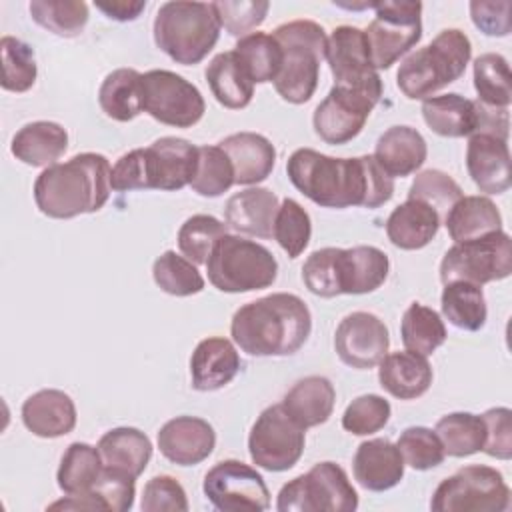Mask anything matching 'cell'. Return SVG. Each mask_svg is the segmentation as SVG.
Here are the masks:
<instances>
[{
  "instance_id": "1",
  "label": "cell",
  "mask_w": 512,
  "mask_h": 512,
  "mask_svg": "<svg viewBox=\"0 0 512 512\" xmlns=\"http://www.w3.org/2000/svg\"><path fill=\"white\" fill-rule=\"evenodd\" d=\"M292 186L322 208H380L394 196V178L374 156L334 158L312 148H298L286 162Z\"/></svg>"
},
{
  "instance_id": "2",
  "label": "cell",
  "mask_w": 512,
  "mask_h": 512,
  "mask_svg": "<svg viewBox=\"0 0 512 512\" xmlns=\"http://www.w3.org/2000/svg\"><path fill=\"white\" fill-rule=\"evenodd\" d=\"M312 332L306 302L288 292H274L240 306L230 322V336L250 356L296 354Z\"/></svg>"
},
{
  "instance_id": "3",
  "label": "cell",
  "mask_w": 512,
  "mask_h": 512,
  "mask_svg": "<svg viewBox=\"0 0 512 512\" xmlns=\"http://www.w3.org/2000/svg\"><path fill=\"white\" fill-rule=\"evenodd\" d=\"M112 166L98 152H82L44 168L34 182L38 210L56 220L92 214L110 198Z\"/></svg>"
},
{
  "instance_id": "4",
  "label": "cell",
  "mask_w": 512,
  "mask_h": 512,
  "mask_svg": "<svg viewBox=\"0 0 512 512\" xmlns=\"http://www.w3.org/2000/svg\"><path fill=\"white\" fill-rule=\"evenodd\" d=\"M470 56V38L458 28H446L430 44L402 60L396 72V86L408 100H426L456 82L464 74Z\"/></svg>"
},
{
  "instance_id": "5",
  "label": "cell",
  "mask_w": 512,
  "mask_h": 512,
  "mask_svg": "<svg viewBox=\"0 0 512 512\" xmlns=\"http://www.w3.org/2000/svg\"><path fill=\"white\" fill-rule=\"evenodd\" d=\"M220 20L212 2H164L154 18V44L174 62H202L220 38Z\"/></svg>"
},
{
  "instance_id": "6",
  "label": "cell",
  "mask_w": 512,
  "mask_h": 512,
  "mask_svg": "<svg viewBox=\"0 0 512 512\" xmlns=\"http://www.w3.org/2000/svg\"><path fill=\"white\" fill-rule=\"evenodd\" d=\"M272 36L282 48V68L274 80L278 96L290 104L308 102L320 76V62L328 36L314 20H290L274 28Z\"/></svg>"
},
{
  "instance_id": "7",
  "label": "cell",
  "mask_w": 512,
  "mask_h": 512,
  "mask_svg": "<svg viewBox=\"0 0 512 512\" xmlns=\"http://www.w3.org/2000/svg\"><path fill=\"white\" fill-rule=\"evenodd\" d=\"M210 284L226 294H244L270 288L278 276L274 254L236 234H224L206 260Z\"/></svg>"
},
{
  "instance_id": "8",
  "label": "cell",
  "mask_w": 512,
  "mask_h": 512,
  "mask_svg": "<svg viewBox=\"0 0 512 512\" xmlns=\"http://www.w3.org/2000/svg\"><path fill=\"white\" fill-rule=\"evenodd\" d=\"M358 494L336 462H318L286 482L276 500L278 512H354Z\"/></svg>"
},
{
  "instance_id": "9",
  "label": "cell",
  "mask_w": 512,
  "mask_h": 512,
  "mask_svg": "<svg viewBox=\"0 0 512 512\" xmlns=\"http://www.w3.org/2000/svg\"><path fill=\"white\" fill-rule=\"evenodd\" d=\"M510 488L504 476L486 464H468L444 478L430 500L434 512H504Z\"/></svg>"
},
{
  "instance_id": "10",
  "label": "cell",
  "mask_w": 512,
  "mask_h": 512,
  "mask_svg": "<svg viewBox=\"0 0 512 512\" xmlns=\"http://www.w3.org/2000/svg\"><path fill=\"white\" fill-rule=\"evenodd\" d=\"M512 274V240L504 230L456 242L446 250L440 262V280L448 282H472L486 284L504 280Z\"/></svg>"
},
{
  "instance_id": "11",
  "label": "cell",
  "mask_w": 512,
  "mask_h": 512,
  "mask_svg": "<svg viewBox=\"0 0 512 512\" xmlns=\"http://www.w3.org/2000/svg\"><path fill=\"white\" fill-rule=\"evenodd\" d=\"M374 20L364 30L376 70H388L422 38V4L374 2Z\"/></svg>"
},
{
  "instance_id": "12",
  "label": "cell",
  "mask_w": 512,
  "mask_h": 512,
  "mask_svg": "<svg viewBox=\"0 0 512 512\" xmlns=\"http://www.w3.org/2000/svg\"><path fill=\"white\" fill-rule=\"evenodd\" d=\"M306 446V430L282 408L272 404L260 412L248 434V452L258 468L284 472L296 466Z\"/></svg>"
},
{
  "instance_id": "13",
  "label": "cell",
  "mask_w": 512,
  "mask_h": 512,
  "mask_svg": "<svg viewBox=\"0 0 512 512\" xmlns=\"http://www.w3.org/2000/svg\"><path fill=\"white\" fill-rule=\"evenodd\" d=\"M142 108L156 122L174 128H192L206 112L200 90L172 70L142 74Z\"/></svg>"
},
{
  "instance_id": "14",
  "label": "cell",
  "mask_w": 512,
  "mask_h": 512,
  "mask_svg": "<svg viewBox=\"0 0 512 512\" xmlns=\"http://www.w3.org/2000/svg\"><path fill=\"white\" fill-rule=\"evenodd\" d=\"M324 58L334 76V86L376 98L382 96V78L372 64L364 30L348 24L334 28L328 36Z\"/></svg>"
},
{
  "instance_id": "15",
  "label": "cell",
  "mask_w": 512,
  "mask_h": 512,
  "mask_svg": "<svg viewBox=\"0 0 512 512\" xmlns=\"http://www.w3.org/2000/svg\"><path fill=\"white\" fill-rule=\"evenodd\" d=\"M206 500L222 512H262L270 506V492L262 474L240 460L214 464L202 484Z\"/></svg>"
},
{
  "instance_id": "16",
  "label": "cell",
  "mask_w": 512,
  "mask_h": 512,
  "mask_svg": "<svg viewBox=\"0 0 512 512\" xmlns=\"http://www.w3.org/2000/svg\"><path fill=\"white\" fill-rule=\"evenodd\" d=\"M380 98L332 86L312 116L314 132L326 144L340 146L354 140Z\"/></svg>"
},
{
  "instance_id": "17",
  "label": "cell",
  "mask_w": 512,
  "mask_h": 512,
  "mask_svg": "<svg viewBox=\"0 0 512 512\" xmlns=\"http://www.w3.org/2000/svg\"><path fill=\"white\" fill-rule=\"evenodd\" d=\"M390 334L386 324L372 312H352L340 320L334 332L338 358L356 370H370L388 354Z\"/></svg>"
},
{
  "instance_id": "18",
  "label": "cell",
  "mask_w": 512,
  "mask_h": 512,
  "mask_svg": "<svg viewBox=\"0 0 512 512\" xmlns=\"http://www.w3.org/2000/svg\"><path fill=\"white\" fill-rule=\"evenodd\" d=\"M148 190L176 192L190 186L196 164L198 146L184 138L162 136L144 148Z\"/></svg>"
},
{
  "instance_id": "19",
  "label": "cell",
  "mask_w": 512,
  "mask_h": 512,
  "mask_svg": "<svg viewBox=\"0 0 512 512\" xmlns=\"http://www.w3.org/2000/svg\"><path fill=\"white\" fill-rule=\"evenodd\" d=\"M160 454L178 466H196L204 462L216 446L212 424L198 416H176L158 430Z\"/></svg>"
},
{
  "instance_id": "20",
  "label": "cell",
  "mask_w": 512,
  "mask_h": 512,
  "mask_svg": "<svg viewBox=\"0 0 512 512\" xmlns=\"http://www.w3.org/2000/svg\"><path fill=\"white\" fill-rule=\"evenodd\" d=\"M466 170L480 192L504 194L510 184L508 140L494 134H472L466 146Z\"/></svg>"
},
{
  "instance_id": "21",
  "label": "cell",
  "mask_w": 512,
  "mask_h": 512,
  "mask_svg": "<svg viewBox=\"0 0 512 512\" xmlns=\"http://www.w3.org/2000/svg\"><path fill=\"white\" fill-rule=\"evenodd\" d=\"M390 272L388 254L376 246L336 250V284L340 294H368L378 290Z\"/></svg>"
},
{
  "instance_id": "22",
  "label": "cell",
  "mask_w": 512,
  "mask_h": 512,
  "mask_svg": "<svg viewBox=\"0 0 512 512\" xmlns=\"http://www.w3.org/2000/svg\"><path fill=\"white\" fill-rule=\"evenodd\" d=\"M236 346L222 336H210L196 344L190 356V382L198 392L220 390L240 372Z\"/></svg>"
},
{
  "instance_id": "23",
  "label": "cell",
  "mask_w": 512,
  "mask_h": 512,
  "mask_svg": "<svg viewBox=\"0 0 512 512\" xmlns=\"http://www.w3.org/2000/svg\"><path fill=\"white\" fill-rule=\"evenodd\" d=\"M404 466L398 446L388 438L362 442L352 460L354 480L370 492H384L398 486L404 478Z\"/></svg>"
},
{
  "instance_id": "24",
  "label": "cell",
  "mask_w": 512,
  "mask_h": 512,
  "mask_svg": "<svg viewBox=\"0 0 512 512\" xmlns=\"http://www.w3.org/2000/svg\"><path fill=\"white\" fill-rule=\"evenodd\" d=\"M24 426L38 438H60L74 430L78 414L74 400L56 388H44L28 396L20 410Z\"/></svg>"
},
{
  "instance_id": "25",
  "label": "cell",
  "mask_w": 512,
  "mask_h": 512,
  "mask_svg": "<svg viewBox=\"0 0 512 512\" xmlns=\"http://www.w3.org/2000/svg\"><path fill=\"white\" fill-rule=\"evenodd\" d=\"M278 196L260 186H252L232 194L224 206L226 226L254 238H272L274 218L278 212Z\"/></svg>"
},
{
  "instance_id": "26",
  "label": "cell",
  "mask_w": 512,
  "mask_h": 512,
  "mask_svg": "<svg viewBox=\"0 0 512 512\" xmlns=\"http://www.w3.org/2000/svg\"><path fill=\"white\" fill-rule=\"evenodd\" d=\"M234 168V184L250 186L264 182L276 164L274 144L256 132H236L218 142Z\"/></svg>"
},
{
  "instance_id": "27",
  "label": "cell",
  "mask_w": 512,
  "mask_h": 512,
  "mask_svg": "<svg viewBox=\"0 0 512 512\" xmlns=\"http://www.w3.org/2000/svg\"><path fill=\"white\" fill-rule=\"evenodd\" d=\"M432 366L426 356L398 350L386 354L378 364L380 386L398 400H414L428 392L432 386Z\"/></svg>"
},
{
  "instance_id": "28",
  "label": "cell",
  "mask_w": 512,
  "mask_h": 512,
  "mask_svg": "<svg viewBox=\"0 0 512 512\" xmlns=\"http://www.w3.org/2000/svg\"><path fill=\"white\" fill-rule=\"evenodd\" d=\"M440 224L442 218L432 206L408 198L390 212L386 220V236L400 250H420L436 238Z\"/></svg>"
},
{
  "instance_id": "29",
  "label": "cell",
  "mask_w": 512,
  "mask_h": 512,
  "mask_svg": "<svg viewBox=\"0 0 512 512\" xmlns=\"http://www.w3.org/2000/svg\"><path fill=\"white\" fill-rule=\"evenodd\" d=\"M372 156L388 176L404 178L422 168L428 156V146L424 136L416 128L398 124L390 126L378 138Z\"/></svg>"
},
{
  "instance_id": "30",
  "label": "cell",
  "mask_w": 512,
  "mask_h": 512,
  "mask_svg": "<svg viewBox=\"0 0 512 512\" xmlns=\"http://www.w3.org/2000/svg\"><path fill=\"white\" fill-rule=\"evenodd\" d=\"M136 478L104 468L96 484L80 496H66L48 506V510H112L126 512L134 506Z\"/></svg>"
},
{
  "instance_id": "31",
  "label": "cell",
  "mask_w": 512,
  "mask_h": 512,
  "mask_svg": "<svg viewBox=\"0 0 512 512\" xmlns=\"http://www.w3.org/2000/svg\"><path fill=\"white\" fill-rule=\"evenodd\" d=\"M68 150V132L58 122L36 120L24 124L12 138L10 152L28 166H52Z\"/></svg>"
},
{
  "instance_id": "32",
  "label": "cell",
  "mask_w": 512,
  "mask_h": 512,
  "mask_svg": "<svg viewBox=\"0 0 512 512\" xmlns=\"http://www.w3.org/2000/svg\"><path fill=\"white\" fill-rule=\"evenodd\" d=\"M96 448L102 456L104 468L122 472L132 478H138L152 458L150 438L132 426H118L108 430L102 434Z\"/></svg>"
},
{
  "instance_id": "33",
  "label": "cell",
  "mask_w": 512,
  "mask_h": 512,
  "mask_svg": "<svg viewBox=\"0 0 512 512\" xmlns=\"http://www.w3.org/2000/svg\"><path fill=\"white\" fill-rule=\"evenodd\" d=\"M422 118L438 136L464 138L478 130V104L456 92L430 96L422 100Z\"/></svg>"
},
{
  "instance_id": "34",
  "label": "cell",
  "mask_w": 512,
  "mask_h": 512,
  "mask_svg": "<svg viewBox=\"0 0 512 512\" xmlns=\"http://www.w3.org/2000/svg\"><path fill=\"white\" fill-rule=\"evenodd\" d=\"M336 390L326 376L300 378L282 398V408L304 428L324 424L334 410Z\"/></svg>"
},
{
  "instance_id": "35",
  "label": "cell",
  "mask_w": 512,
  "mask_h": 512,
  "mask_svg": "<svg viewBox=\"0 0 512 512\" xmlns=\"http://www.w3.org/2000/svg\"><path fill=\"white\" fill-rule=\"evenodd\" d=\"M444 224L456 244L502 230V214L488 196H462L444 216Z\"/></svg>"
},
{
  "instance_id": "36",
  "label": "cell",
  "mask_w": 512,
  "mask_h": 512,
  "mask_svg": "<svg viewBox=\"0 0 512 512\" xmlns=\"http://www.w3.org/2000/svg\"><path fill=\"white\" fill-rule=\"evenodd\" d=\"M206 82L218 104L230 110H242L252 102L254 82L240 66L232 50L216 54L206 66Z\"/></svg>"
},
{
  "instance_id": "37",
  "label": "cell",
  "mask_w": 512,
  "mask_h": 512,
  "mask_svg": "<svg viewBox=\"0 0 512 512\" xmlns=\"http://www.w3.org/2000/svg\"><path fill=\"white\" fill-rule=\"evenodd\" d=\"M98 104L116 122L134 120L142 108V74L134 68H116L100 84Z\"/></svg>"
},
{
  "instance_id": "38",
  "label": "cell",
  "mask_w": 512,
  "mask_h": 512,
  "mask_svg": "<svg viewBox=\"0 0 512 512\" xmlns=\"http://www.w3.org/2000/svg\"><path fill=\"white\" fill-rule=\"evenodd\" d=\"M440 308L444 318L458 330L478 332L488 318L486 298L478 284L472 282H448L440 296Z\"/></svg>"
},
{
  "instance_id": "39",
  "label": "cell",
  "mask_w": 512,
  "mask_h": 512,
  "mask_svg": "<svg viewBox=\"0 0 512 512\" xmlns=\"http://www.w3.org/2000/svg\"><path fill=\"white\" fill-rule=\"evenodd\" d=\"M102 470L104 464L98 448L86 442H72L62 454L56 482L66 496H80L96 484Z\"/></svg>"
},
{
  "instance_id": "40",
  "label": "cell",
  "mask_w": 512,
  "mask_h": 512,
  "mask_svg": "<svg viewBox=\"0 0 512 512\" xmlns=\"http://www.w3.org/2000/svg\"><path fill=\"white\" fill-rule=\"evenodd\" d=\"M254 84L274 82L282 68V48L272 34L252 32L240 38L232 50Z\"/></svg>"
},
{
  "instance_id": "41",
  "label": "cell",
  "mask_w": 512,
  "mask_h": 512,
  "mask_svg": "<svg viewBox=\"0 0 512 512\" xmlns=\"http://www.w3.org/2000/svg\"><path fill=\"white\" fill-rule=\"evenodd\" d=\"M400 336L406 350L430 356L446 342V326L440 314L420 302H412L400 322Z\"/></svg>"
},
{
  "instance_id": "42",
  "label": "cell",
  "mask_w": 512,
  "mask_h": 512,
  "mask_svg": "<svg viewBox=\"0 0 512 512\" xmlns=\"http://www.w3.org/2000/svg\"><path fill=\"white\" fill-rule=\"evenodd\" d=\"M434 432L442 440L444 452L454 458H466L482 450L486 426L482 416L472 412H450L436 422Z\"/></svg>"
},
{
  "instance_id": "43",
  "label": "cell",
  "mask_w": 512,
  "mask_h": 512,
  "mask_svg": "<svg viewBox=\"0 0 512 512\" xmlns=\"http://www.w3.org/2000/svg\"><path fill=\"white\" fill-rule=\"evenodd\" d=\"M510 82V66L502 54L486 52L474 60V88L478 92L480 104L508 110L512 102Z\"/></svg>"
},
{
  "instance_id": "44",
  "label": "cell",
  "mask_w": 512,
  "mask_h": 512,
  "mask_svg": "<svg viewBox=\"0 0 512 512\" xmlns=\"http://www.w3.org/2000/svg\"><path fill=\"white\" fill-rule=\"evenodd\" d=\"M32 20L44 30L62 36L74 38L88 24V4L76 0H32L30 6Z\"/></svg>"
},
{
  "instance_id": "45",
  "label": "cell",
  "mask_w": 512,
  "mask_h": 512,
  "mask_svg": "<svg viewBox=\"0 0 512 512\" xmlns=\"http://www.w3.org/2000/svg\"><path fill=\"white\" fill-rule=\"evenodd\" d=\"M152 278L156 286L170 296H192L204 290V278L198 272L196 264L188 258L166 250L152 264Z\"/></svg>"
},
{
  "instance_id": "46",
  "label": "cell",
  "mask_w": 512,
  "mask_h": 512,
  "mask_svg": "<svg viewBox=\"0 0 512 512\" xmlns=\"http://www.w3.org/2000/svg\"><path fill=\"white\" fill-rule=\"evenodd\" d=\"M2 88L8 92H28L38 76L34 50L30 44L16 36H2Z\"/></svg>"
},
{
  "instance_id": "47",
  "label": "cell",
  "mask_w": 512,
  "mask_h": 512,
  "mask_svg": "<svg viewBox=\"0 0 512 512\" xmlns=\"http://www.w3.org/2000/svg\"><path fill=\"white\" fill-rule=\"evenodd\" d=\"M234 184V168L220 146H198V164L190 188L204 198H216Z\"/></svg>"
},
{
  "instance_id": "48",
  "label": "cell",
  "mask_w": 512,
  "mask_h": 512,
  "mask_svg": "<svg viewBox=\"0 0 512 512\" xmlns=\"http://www.w3.org/2000/svg\"><path fill=\"white\" fill-rule=\"evenodd\" d=\"M310 236H312L310 214L294 198H284L274 218L272 238L288 254V258H298L306 250Z\"/></svg>"
},
{
  "instance_id": "49",
  "label": "cell",
  "mask_w": 512,
  "mask_h": 512,
  "mask_svg": "<svg viewBox=\"0 0 512 512\" xmlns=\"http://www.w3.org/2000/svg\"><path fill=\"white\" fill-rule=\"evenodd\" d=\"M228 234V226L210 214H194L178 230V248L194 264H206L214 244Z\"/></svg>"
},
{
  "instance_id": "50",
  "label": "cell",
  "mask_w": 512,
  "mask_h": 512,
  "mask_svg": "<svg viewBox=\"0 0 512 512\" xmlns=\"http://www.w3.org/2000/svg\"><path fill=\"white\" fill-rule=\"evenodd\" d=\"M402 460L414 470H430L444 462L446 452L438 434L426 426H408L396 442Z\"/></svg>"
},
{
  "instance_id": "51",
  "label": "cell",
  "mask_w": 512,
  "mask_h": 512,
  "mask_svg": "<svg viewBox=\"0 0 512 512\" xmlns=\"http://www.w3.org/2000/svg\"><path fill=\"white\" fill-rule=\"evenodd\" d=\"M462 188L460 184L448 176L442 170L430 168V170H422L420 174H416L410 190H408V198L414 200H422L428 206H432L440 218L448 214V210L462 198Z\"/></svg>"
},
{
  "instance_id": "52",
  "label": "cell",
  "mask_w": 512,
  "mask_h": 512,
  "mask_svg": "<svg viewBox=\"0 0 512 512\" xmlns=\"http://www.w3.org/2000/svg\"><path fill=\"white\" fill-rule=\"evenodd\" d=\"M390 414L392 408L386 398L378 394H362L346 406L342 428L354 436H370L388 424Z\"/></svg>"
},
{
  "instance_id": "53",
  "label": "cell",
  "mask_w": 512,
  "mask_h": 512,
  "mask_svg": "<svg viewBox=\"0 0 512 512\" xmlns=\"http://www.w3.org/2000/svg\"><path fill=\"white\" fill-rule=\"evenodd\" d=\"M216 16L220 20V26L230 36L244 38L252 34L254 28H258L270 10V2L266 0H224V2H212Z\"/></svg>"
},
{
  "instance_id": "54",
  "label": "cell",
  "mask_w": 512,
  "mask_h": 512,
  "mask_svg": "<svg viewBox=\"0 0 512 512\" xmlns=\"http://www.w3.org/2000/svg\"><path fill=\"white\" fill-rule=\"evenodd\" d=\"M336 250L334 246L314 250L302 264L304 286L320 298L340 296L336 284Z\"/></svg>"
},
{
  "instance_id": "55",
  "label": "cell",
  "mask_w": 512,
  "mask_h": 512,
  "mask_svg": "<svg viewBox=\"0 0 512 512\" xmlns=\"http://www.w3.org/2000/svg\"><path fill=\"white\" fill-rule=\"evenodd\" d=\"M140 508L144 512H186L190 506L182 484L168 474H160L144 484Z\"/></svg>"
},
{
  "instance_id": "56",
  "label": "cell",
  "mask_w": 512,
  "mask_h": 512,
  "mask_svg": "<svg viewBox=\"0 0 512 512\" xmlns=\"http://www.w3.org/2000/svg\"><path fill=\"white\" fill-rule=\"evenodd\" d=\"M486 426V438L482 452L498 460L512 458V412L506 406L488 408L482 414Z\"/></svg>"
},
{
  "instance_id": "57",
  "label": "cell",
  "mask_w": 512,
  "mask_h": 512,
  "mask_svg": "<svg viewBox=\"0 0 512 512\" xmlns=\"http://www.w3.org/2000/svg\"><path fill=\"white\" fill-rule=\"evenodd\" d=\"M470 18L472 24L486 36L502 38L510 34L512 22H510V2L498 0V2H470Z\"/></svg>"
},
{
  "instance_id": "58",
  "label": "cell",
  "mask_w": 512,
  "mask_h": 512,
  "mask_svg": "<svg viewBox=\"0 0 512 512\" xmlns=\"http://www.w3.org/2000/svg\"><path fill=\"white\" fill-rule=\"evenodd\" d=\"M102 14H106L110 20H118V22H130L136 20L142 10L146 8L144 0L132 2V0H118V2H96L94 4Z\"/></svg>"
}]
</instances>
